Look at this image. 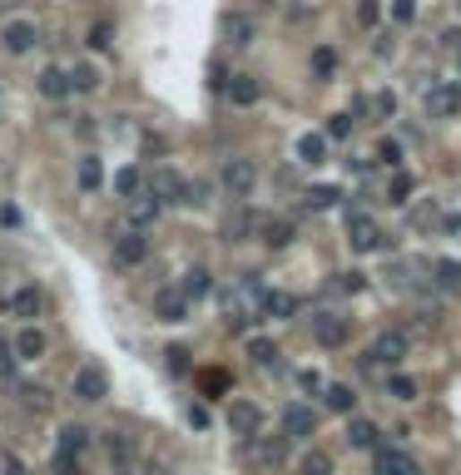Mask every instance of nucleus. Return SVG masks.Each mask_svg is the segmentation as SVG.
Segmentation results:
<instances>
[{
  "label": "nucleus",
  "mask_w": 461,
  "mask_h": 475,
  "mask_svg": "<svg viewBox=\"0 0 461 475\" xmlns=\"http://www.w3.org/2000/svg\"><path fill=\"white\" fill-rule=\"evenodd\" d=\"M347 243H353V253H377V248H387V233L372 213H347Z\"/></svg>",
  "instance_id": "f257e3e1"
},
{
  "label": "nucleus",
  "mask_w": 461,
  "mask_h": 475,
  "mask_svg": "<svg viewBox=\"0 0 461 475\" xmlns=\"http://www.w3.org/2000/svg\"><path fill=\"white\" fill-rule=\"evenodd\" d=\"M35 45H40V25H35V21L15 15V21L0 25V50H5V55H30Z\"/></svg>",
  "instance_id": "f03ea898"
},
{
  "label": "nucleus",
  "mask_w": 461,
  "mask_h": 475,
  "mask_svg": "<svg viewBox=\"0 0 461 475\" xmlns=\"http://www.w3.org/2000/svg\"><path fill=\"white\" fill-rule=\"evenodd\" d=\"M422 109H427V119H457L461 115V85H457V80L431 85L427 95H422Z\"/></svg>",
  "instance_id": "7ed1b4c3"
},
{
  "label": "nucleus",
  "mask_w": 461,
  "mask_h": 475,
  "mask_svg": "<svg viewBox=\"0 0 461 475\" xmlns=\"http://www.w3.org/2000/svg\"><path fill=\"white\" fill-rule=\"evenodd\" d=\"M407 357V332H382V337L367 347V371H382V367H397Z\"/></svg>",
  "instance_id": "20e7f679"
},
{
  "label": "nucleus",
  "mask_w": 461,
  "mask_h": 475,
  "mask_svg": "<svg viewBox=\"0 0 461 475\" xmlns=\"http://www.w3.org/2000/svg\"><path fill=\"white\" fill-rule=\"evenodd\" d=\"M312 337H318V347H343L353 337V322L343 312H312Z\"/></svg>",
  "instance_id": "39448f33"
},
{
  "label": "nucleus",
  "mask_w": 461,
  "mask_h": 475,
  "mask_svg": "<svg viewBox=\"0 0 461 475\" xmlns=\"http://www.w3.org/2000/svg\"><path fill=\"white\" fill-rule=\"evenodd\" d=\"M144 258H149V233L144 228H129V233L115 238V263L119 267H140Z\"/></svg>",
  "instance_id": "423d86ee"
},
{
  "label": "nucleus",
  "mask_w": 461,
  "mask_h": 475,
  "mask_svg": "<svg viewBox=\"0 0 461 475\" xmlns=\"http://www.w3.org/2000/svg\"><path fill=\"white\" fill-rule=\"evenodd\" d=\"M218 179H224V189L234 193V199H248V193H253V183H258V169H253V158H228Z\"/></svg>",
  "instance_id": "0eeeda50"
},
{
  "label": "nucleus",
  "mask_w": 461,
  "mask_h": 475,
  "mask_svg": "<svg viewBox=\"0 0 461 475\" xmlns=\"http://www.w3.org/2000/svg\"><path fill=\"white\" fill-rule=\"evenodd\" d=\"M75 396L80 402H105L109 396V371L95 367V361H85V367L75 371Z\"/></svg>",
  "instance_id": "6e6552de"
},
{
  "label": "nucleus",
  "mask_w": 461,
  "mask_h": 475,
  "mask_svg": "<svg viewBox=\"0 0 461 475\" xmlns=\"http://www.w3.org/2000/svg\"><path fill=\"white\" fill-rule=\"evenodd\" d=\"M5 312H11V317H21V322H35V317L45 312V293H40L35 283L15 287V293L5 297Z\"/></svg>",
  "instance_id": "1a4fd4ad"
},
{
  "label": "nucleus",
  "mask_w": 461,
  "mask_h": 475,
  "mask_svg": "<svg viewBox=\"0 0 461 475\" xmlns=\"http://www.w3.org/2000/svg\"><path fill=\"white\" fill-rule=\"evenodd\" d=\"M149 193L159 203H184V199H189V179H184V174H174V169H154L149 174Z\"/></svg>",
  "instance_id": "9d476101"
},
{
  "label": "nucleus",
  "mask_w": 461,
  "mask_h": 475,
  "mask_svg": "<svg viewBox=\"0 0 461 475\" xmlns=\"http://www.w3.org/2000/svg\"><path fill=\"white\" fill-rule=\"evenodd\" d=\"M45 347H50V337H45L35 322H25L21 332H15V342H11V352H15V361H40L45 357Z\"/></svg>",
  "instance_id": "9b49d317"
},
{
  "label": "nucleus",
  "mask_w": 461,
  "mask_h": 475,
  "mask_svg": "<svg viewBox=\"0 0 461 475\" xmlns=\"http://www.w3.org/2000/svg\"><path fill=\"white\" fill-rule=\"evenodd\" d=\"M218 35H224L228 45H253L258 25H253V15H243V11H228L224 21H218Z\"/></svg>",
  "instance_id": "f8f14e48"
},
{
  "label": "nucleus",
  "mask_w": 461,
  "mask_h": 475,
  "mask_svg": "<svg viewBox=\"0 0 461 475\" xmlns=\"http://www.w3.org/2000/svg\"><path fill=\"white\" fill-rule=\"evenodd\" d=\"M224 95L234 99L238 109H248V105H258V95H263V85H258L253 74H228V80H224Z\"/></svg>",
  "instance_id": "ddd939ff"
},
{
  "label": "nucleus",
  "mask_w": 461,
  "mask_h": 475,
  "mask_svg": "<svg viewBox=\"0 0 461 475\" xmlns=\"http://www.w3.org/2000/svg\"><path fill=\"white\" fill-rule=\"evenodd\" d=\"M154 317H159V322H189V297L164 287V293L154 297Z\"/></svg>",
  "instance_id": "4468645a"
},
{
  "label": "nucleus",
  "mask_w": 461,
  "mask_h": 475,
  "mask_svg": "<svg viewBox=\"0 0 461 475\" xmlns=\"http://www.w3.org/2000/svg\"><path fill=\"white\" fill-rule=\"evenodd\" d=\"M312 431H318V416H312L308 406H288V411H283V436H288V441H308Z\"/></svg>",
  "instance_id": "2eb2a0df"
},
{
  "label": "nucleus",
  "mask_w": 461,
  "mask_h": 475,
  "mask_svg": "<svg viewBox=\"0 0 461 475\" xmlns=\"http://www.w3.org/2000/svg\"><path fill=\"white\" fill-rule=\"evenodd\" d=\"M124 203H129V218H134V228H149V223L164 213V203L154 199L149 189H140V193H134V199H124Z\"/></svg>",
  "instance_id": "dca6fc26"
},
{
  "label": "nucleus",
  "mask_w": 461,
  "mask_h": 475,
  "mask_svg": "<svg viewBox=\"0 0 461 475\" xmlns=\"http://www.w3.org/2000/svg\"><path fill=\"white\" fill-rule=\"evenodd\" d=\"M298 312V297L293 293H263L258 297V317H273V322H288Z\"/></svg>",
  "instance_id": "f3484780"
},
{
  "label": "nucleus",
  "mask_w": 461,
  "mask_h": 475,
  "mask_svg": "<svg viewBox=\"0 0 461 475\" xmlns=\"http://www.w3.org/2000/svg\"><path fill=\"white\" fill-rule=\"evenodd\" d=\"M377 475H422V471H417V461H412L407 451L382 445V451H377Z\"/></svg>",
  "instance_id": "a211bd4d"
},
{
  "label": "nucleus",
  "mask_w": 461,
  "mask_h": 475,
  "mask_svg": "<svg viewBox=\"0 0 461 475\" xmlns=\"http://www.w3.org/2000/svg\"><path fill=\"white\" fill-rule=\"evenodd\" d=\"M228 426H234L238 436H258V426H263V411H258L253 402H234V406H228Z\"/></svg>",
  "instance_id": "6ab92c4d"
},
{
  "label": "nucleus",
  "mask_w": 461,
  "mask_h": 475,
  "mask_svg": "<svg viewBox=\"0 0 461 475\" xmlns=\"http://www.w3.org/2000/svg\"><path fill=\"white\" fill-rule=\"evenodd\" d=\"M258 233H263V243H269V248H288L293 238H298L293 218H258Z\"/></svg>",
  "instance_id": "aec40b11"
},
{
  "label": "nucleus",
  "mask_w": 461,
  "mask_h": 475,
  "mask_svg": "<svg viewBox=\"0 0 461 475\" xmlns=\"http://www.w3.org/2000/svg\"><path fill=\"white\" fill-rule=\"evenodd\" d=\"M431 283H437L441 293H461V263H457V258H441V263H431Z\"/></svg>",
  "instance_id": "412c9836"
},
{
  "label": "nucleus",
  "mask_w": 461,
  "mask_h": 475,
  "mask_svg": "<svg viewBox=\"0 0 461 475\" xmlns=\"http://www.w3.org/2000/svg\"><path fill=\"white\" fill-rule=\"evenodd\" d=\"M40 95H45V99H64V95H75V89H70V70H55V64H50V70L40 74Z\"/></svg>",
  "instance_id": "4be33fe9"
},
{
  "label": "nucleus",
  "mask_w": 461,
  "mask_h": 475,
  "mask_svg": "<svg viewBox=\"0 0 461 475\" xmlns=\"http://www.w3.org/2000/svg\"><path fill=\"white\" fill-rule=\"evenodd\" d=\"M75 179H80V193H99V183H105V164H99L95 154H85V158H80Z\"/></svg>",
  "instance_id": "5701e85b"
},
{
  "label": "nucleus",
  "mask_w": 461,
  "mask_h": 475,
  "mask_svg": "<svg viewBox=\"0 0 461 475\" xmlns=\"http://www.w3.org/2000/svg\"><path fill=\"white\" fill-rule=\"evenodd\" d=\"M253 228H258V218L248 208H238V213H228V218H224V238H228V243H243Z\"/></svg>",
  "instance_id": "b1692460"
},
{
  "label": "nucleus",
  "mask_w": 461,
  "mask_h": 475,
  "mask_svg": "<svg viewBox=\"0 0 461 475\" xmlns=\"http://www.w3.org/2000/svg\"><path fill=\"white\" fill-rule=\"evenodd\" d=\"M15 402H21L25 411H45V406H50V391L35 386V381H15Z\"/></svg>",
  "instance_id": "393cba45"
},
{
  "label": "nucleus",
  "mask_w": 461,
  "mask_h": 475,
  "mask_svg": "<svg viewBox=\"0 0 461 475\" xmlns=\"http://www.w3.org/2000/svg\"><path fill=\"white\" fill-rule=\"evenodd\" d=\"M322 402H328V411H337V416H347L357 406V391L353 386H343V381H337V386H322Z\"/></svg>",
  "instance_id": "a878e982"
},
{
  "label": "nucleus",
  "mask_w": 461,
  "mask_h": 475,
  "mask_svg": "<svg viewBox=\"0 0 461 475\" xmlns=\"http://www.w3.org/2000/svg\"><path fill=\"white\" fill-rule=\"evenodd\" d=\"M184 297H189V302H199V297H209L214 293V273H209V267H193L189 277H184V287H179Z\"/></svg>",
  "instance_id": "bb28decb"
},
{
  "label": "nucleus",
  "mask_w": 461,
  "mask_h": 475,
  "mask_svg": "<svg viewBox=\"0 0 461 475\" xmlns=\"http://www.w3.org/2000/svg\"><path fill=\"white\" fill-rule=\"evenodd\" d=\"M298 158H303V164H312V169L328 164V139H322V134H303L298 139Z\"/></svg>",
  "instance_id": "cd10ccee"
},
{
  "label": "nucleus",
  "mask_w": 461,
  "mask_h": 475,
  "mask_svg": "<svg viewBox=\"0 0 461 475\" xmlns=\"http://www.w3.org/2000/svg\"><path fill=\"white\" fill-rule=\"evenodd\" d=\"M422 273H431V267H427V263H417V258H407V263L392 267V283H397L402 293H412V287L422 283Z\"/></svg>",
  "instance_id": "c85d7f7f"
},
{
  "label": "nucleus",
  "mask_w": 461,
  "mask_h": 475,
  "mask_svg": "<svg viewBox=\"0 0 461 475\" xmlns=\"http://www.w3.org/2000/svg\"><path fill=\"white\" fill-rule=\"evenodd\" d=\"M347 445H353V451H372V445H377V426L363 421V416L347 421Z\"/></svg>",
  "instance_id": "c756f323"
},
{
  "label": "nucleus",
  "mask_w": 461,
  "mask_h": 475,
  "mask_svg": "<svg viewBox=\"0 0 461 475\" xmlns=\"http://www.w3.org/2000/svg\"><path fill=\"white\" fill-rule=\"evenodd\" d=\"M55 451L85 455V451H90V431H85V426H64V431H60V445H55Z\"/></svg>",
  "instance_id": "7c9ffc66"
},
{
  "label": "nucleus",
  "mask_w": 461,
  "mask_h": 475,
  "mask_svg": "<svg viewBox=\"0 0 461 475\" xmlns=\"http://www.w3.org/2000/svg\"><path fill=\"white\" fill-rule=\"evenodd\" d=\"M140 189H144V174L134 169V164H124V169L115 174V193H119V199H134Z\"/></svg>",
  "instance_id": "2f4dec72"
},
{
  "label": "nucleus",
  "mask_w": 461,
  "mask_h": 475,
  "mask_svg": "<svg viewBox=\"0 0 461 475\" xmlns=\"http://www.w3.org/2000/svg\"><path fill=\"white\" fill-rule=\"evenodd\" d=\"M298 475H333V455H328V451H308L298 461Z\"/></svg>",
  "instance_id": "473e14b6"
},
{
  "label": "nucleus",
  "mask_w": 461,
  "mask_h": 475,
  "mask_svg": "<svg viewBox=\"0 0 461 475\" xmlns=\"http://www.w3.org/2000/svg\"><path fill=\"white\" fill-rule=\"evenodd\" d=\"M70 89H80V95L99 89V70H95V64H75V70H70Z\"/></svg>",
  "instance_id": "72a5a7b5"
},
{
  "label": "nucleus",
  "mask_w": 461,
  "mask_h": 475,
  "mask_svg": "<svg viewBox=\"0 0 461 475\" xmlns=\"http://www.w3.org/2000/svg\"><path fill=\"white\" fill-rule=\"evenodd\" d=\"M248 357H253L258 367H273V361H278V347H273L269 337H248Z\"/></svg>",
  "instance_id": "f704fd0d"
},
{
  "label": "nucleus",
  "mask_w": 461,
  "mask_h": 475,
  "mask_svg": "<svg viewBox=\"0 0 461 475\" xmlns=\"http://www.w3.org/2000/svg\"><path fill=\"white\" fill-rule=\"evenodd\" d=\"M387 396H392V402H417V381L412 377H387Z\"/></svg>",
  "instance_id": "c9c22d12"
},
{
  "label": "nucleus",
  "mask_w": 461,
  "mask_h": 475,
  "mask_svg": "<svg viewBox=\"0 0 461 475\" xmlns=\"http://www.w3.org/2000/svg\"><path fill=\"white\" fill-rule=\"evenodd\" d=\"M337 70V50H328V45H318V50H312V74H318V80H328V74Z\"/></svg>",
  "instance_id": "e433bc0d"
},
{
  "label": "nucleus",
  "mask_w": 461,
  "mask_h": 475,
  "mask_svg": "<svg viewBox=\"0 0 461 475\" xmlns=\"http://www.w3.org/2000/svg\"><path fill=\"white\" fill-rule=\"evenodd\" d=\"M337 199H343V193H337L333 183H318V189H308V208H318V213H322V208H333Z\"/></svg>",
  "instance_id": "4c0bfd02"
},
{
  "label": "nucleus",
  "mask_w": 461,
  "mask_h": 475,
  "mask_svg": "<svg viewBox=\"0 0 461 475\" xmlns=\"http://www.w3.org/2000/svg\"><path fill=\"white\" fill-rule=\"evenodd\" d=\"M407 193H412V174H392V183H387V203H407Z\"/></svg>",
  "instance_id": "58836bf2"
},
{
  "label": "nucleus",
  "mask_w": 461,
  "mask_h": 475,
  "mask_svg": "<svg viewBox=\"0 0 461 475\" xmlns=\"http://www.w3.org/2000/svg\"><path fill=\"white\" fill-rule=\"evenodd\" d=\"M90 45H95V50H109V45H115V25L95 21V25H90Z\"/></svg>",
  "instance_id": "ea45409f"
},
{
  "label": "nucleus",
  "mask_w": 461,
  "mask_h": 475,
  "mask_svg": "<svg viewBox=\"0 0 461 475\" xmlns=\"http://www.w3.org/2000/svg\"><path fill=\"white\" fill-rule=\"evenodd\" d=\"M363 287H367L363 273H337L333 277V293H363Z\"/></svg>",
  "instance_id": "a19ab883"
},
{
  "label": "nucleus",
  "mask_w": 461,
  "mask_h": 475,
  "mask_svg": "<svg viewBox=\"0 0 461 475\" xmlns=\"http://www.w3.org/2000/svg\"><path fill=\"white\" fill-rule=\"evenodd\" d=\"M50 471H55V475H80V455L55 451V455H50Z\"/></svg>",
  "instance_id": "79ce46f5"
},
{
  "label": "nucleus",
  "mask_w": 461,
  "mask_h": 475,
  "mask_svg": "<svg viewBox=\"0 0 461 475\" xmlns=\"http://www.w3.org/2000/svg\"><path fill=\"white\" fill-rule=\"evenodd\" d=\"M377 158H382L387 169H397V164H402V144H397V139H382V144H377Z\"/></svg>",
  "instance_id": "37998d69"
},
{
  "label": "nucleus",
  "mask_w": 461,
  "mask_h": 475,
  "mask_svg": "<svg viewBox=\"0 0 461 475\" xmlns=\"http://www.w3.org/2000/svg\"><path fill=\"white\" fill-rule=\"evenodd\" d=\"M347 134H353V115H333V119H328V134H322V139H347Z\"/></svg>",
  "instance_id": "c03bdc74"
},
{
  "label": "nucleus",
  "mask_w": 461,
  "mask_h": 475,
  "mask_svg": "<svg viewBox=\"0 0 461 475\" xmlns=\"http://www.w3.org/2000/svg\"><path fill=\"white\" fill-rule=\"evenodd\" d=\"M164 357H169V371H174V377H184V371H189V347H169Z\"/></svg>",
  "instance_id": "a18cd8bd"
},
{
  "label": "nucleus",
  "mask_w": 461,
  "mask_h": 475,
  "mask_svg": "<svg viewBox=\"0 0 461 475\" xmlns=\"http://www.w3.org/2000/svg\"><path fill=\"white\" fill-rule=\"evenodd\" d=\"M437 223H441V213L431 208V203H427V208H417V213H412V228H437Z\"/></svg>",
  "instance_id": "49530a36"
},
{
  "label": "nucleus",
  "mask_w": 461,
  "mask_h": 475,
  "mask_svg": "<svg viewBox=\"0 0 461 475\" xmlns=\"http://www.w3.org/2000/svg\"><path fill=\"white\" fill-rule=\"evenodd\" d=\"M258 461H263V465H278V461H283V441H263V445H258Z\"/></svg>",
  "instance_id": "de8ad7c7"
},
{
  "label": "nucleus",
  "mask_w": 461,
  "mask_h": 475,
  "mask_svg": "<svg viewBox=\"0 0 461 475\" xmlns=\"http://www.w3.org/2000/svg\"><path fill=\"white\" fill-rule=\"evenodd\" d=\"M0 228H21V208L15 203H0Z\"/></svg>",
  "instance_id": "09e8293b"
},
{
  "label": "nucleus",
  "mask_w": 461,
  "mask_h": 475,
  "mask_svg": "<svg viewBox=\"0 0 461 475\" xmlns=\"http://www.w3.org/2000/svg\"><path fill=\"white\" fill-rule=\"evenodd\" d=\"M204 391H228V371H204Z\"/></svg>",
  "instance_id": "8fccbe9b"
},
{
  "label": "nucleus",
  "mask_w": 461,
  "mask_h": 475,
  "mask_svg": "<svg viewBox=\"0 0 461 475\" xmlns=\"http://www.w3.org/2000/svg\"><path fill=\"white\" fill-rule=\"evenodd\" d=\"M377 15H382V11H377V0H363V5H357V21H363V25H377Z\"/></svg>",
  "instance_id": "3c124183"
},
{
  "label": "nucleus",
  "mask_w": 461,
  "mask_h": 475,
  "mask_svg": "<svg viewBox=\"0 0 461 475\" xmlns=\"http://www.w3.org/2000/svg\"><path fill=\"white\" fill-rule=\"evenodd\" d=\"M377 115H387V119L397 115V95H377Z\"/></svg>",
  "instance_id": "603ef678"
},
{
  "label": "nucleus",
  "mask_w": 461,
  "mask_h": 475,
  "mask_svg": "<svg viewBox=\"0 0 461 475\" xmlns=\"http://www.w3.org/2000/svg\"><path fill=\"white\" fill-rule=\"evenodd\" d=\"M392 15H397V21H412V15H417V5H412V0H392Z\"/></svg>",
  "instance_id": "864d4df0"
},
{
  "label": "nucleus",
  "mask_w": 461,
  "mask_h": 475,
  "mask_svg": "<svg viewBox=\"0 0 461 475\" xmlns=\"http://www.w3.org/2000/svg\"><path fill=\"white\" fill-rule=\"evenodd\" d=\"M189 426H199V431L209 426V411H204V406H189Z\"/></svg>",
  "instance_id": "5fc2aeb1"
},
{
  "label": "nucleus",
  "mask_w": 461,
  "mask_h": 475,
  "mask_svg": "<svg viewBox=\"0 0 461 475\" xmlns=\"http://www.w3.org/2000/svg\"><path fill=\"white\" fill-rule=\"evenodd\" d=\"M5 475H25V461H15V455H11V461H5Z\"/></svg>",
  "instance_id": "6e6d98bb"
},
{
  "label": "nucleus",
  "mask_w": 461,
  "mask_h": 475,
  "mask_svg": "<svg viewBox=\"0 0 461 475\" xmlns=\"http://www.w3.org/2000/svg\"><path fill=\"white\" fill-rule=\"evenodd\" d=\"M119 475H134V471H119Z\"/></svg>",
  "instance_id": "4d7b16f0"
},
{
  "label": "nucleus",
  "mask_w": 461,
  "mask_h": 475,
  "mask_svg": "<svg viewBox=\"0 0 461 475\" xmlns=\"http://www.w3.org/2000/svg\"><path fill=\"white\" fill-rule=\"evenodd\" d=\"M457 64H461V50H457Z\"/></svg>",
  "instance_id": "13d9d810"
},
{
  "label": "nucleus",
  "mask_w": 461,
  "mask_h": 475,
  "mask_svg": "<svg viewBox=\"0 0 461 475\" xmlns=\"http://www.w3.org/2000/svg\"><path fill=\"white\" fill-rule=\"evenodd\" d=\"M0 5H11V0H0Z\"/></svg>",
  "instance_id": "bf43d9fd"
}]
</instances>
